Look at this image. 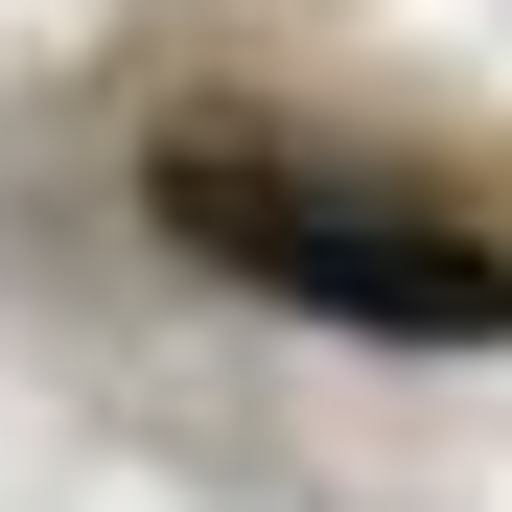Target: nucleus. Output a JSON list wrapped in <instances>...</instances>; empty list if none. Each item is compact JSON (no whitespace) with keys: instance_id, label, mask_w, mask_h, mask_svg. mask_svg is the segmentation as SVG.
Here are the masks:
<instances>
[{"instance_id":"nucleus-1","label":"nucleus","mask_w":512,"mask_h":512,"mask_svg":"<svg viewBox=\"0 0 512 512\" xmlns=\"http://www.w3.org/2000/svg\"><path fill=\"white\" fill-rule=\"evenodd\" d=\"M163 233L210 256V280L303 303V326H373V350H512V256L396 210V187H326L280 140H163Z\"/></svg>"}]
</instances>
